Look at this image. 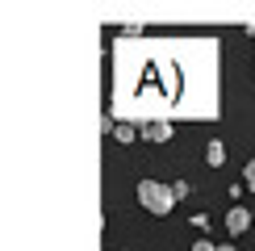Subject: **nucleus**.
<instances>
[{
    "label": "nucleus",
    "mask_w": 255,
    "mask_h": 251,
    "mask_svg": "<svg viewBox=\"0 0 255 251\" xmlns=\"http://www.w3.org/2000/svg\"><path fill=\"white\" fill-rule=\"evenodd\" d=\"M138 205L151 209V214H172L176 197H172V184H159V180H138Z\"/></svg>",
    "instance_id": "obj_1"
},
{
    "label": "nucleus",
    "mask_w": 255,
    "mask_h": 251,
    "mask_svg": "<svg viewBox=\"0 0 255 251\" xmlns=\"http://www.w3.org/2000/svg\"><path fill=\"white\" fill-rule=\"evenodd\" d=\"M138 134L146 142H167L172 138V122H138Z\"/></svg>",
    "instance_id": "obj_2"
},
{
    "label": "nucleus",
    "mask_w": 255,
    "mask_h": 251,
    "mask_svg": "<svg viewBox=\"0 0 255 251\" xmlns=\"http://www.w3.org/2000/svg\"><path fill=\"white\" fill-rule=\"evenodd\" d=\"M251 222H255V214H251V209H243V205H235V209L226 214V230H230V235H243Z\"/></svg>",
    "instance_id": "obj_3"
},
{
    "label": "nucleus",
    "mask_w": 255,
    "mask_h": 251,
    "mask_svg": "<svg viewBox=\"0 0 255 251\" xmlns=\"http://www.w3.org/2000/svg\"><path fill=\"white\" fill-rule=\"evenodd\" d=\"M205 163H209V167H222V163H226V146H222L218 138L205 146Z\"/></svg>",
    "instance_id": "obj_4"
},
{
    "label": "nucleus",
    "mask_w": 255,
    "mask_h": 251,
    "mask_svg": "<svg viewBox=\"0 0 255 251\" xmlns=\"http://www.w3.org/2000/svg\"><path fill=\"white\" fill-rule=\"evenodd\" d=\"M113 138H118V142H134V138H138V126H130V122L113 126Z\"/></svg>",
    "instance_id": "obj_5"
},
{
    "label": "nucleus",
    "mask_w": 255,
    "mask_h": 251,
    "mask_svg": "<svg viewBox=\"0 0 255 251\" xmlns=\"http://www.w3.org/2000/svg\"><path fill=\"white\" fill-rule=\"evenodd\" d=\"M243 184H247V188H255V159L243 167Z\"/></svg>",
    "instance_id": "obj_6"
},
{
    "label": "nucleus",
    "mask_w": 255,
    "mask_h": 251,
    "mask_svg": "<svg viewBox=\"0 0 255 251\" xmlns=\"http://www.w3.org/2000/svg\"><path fill=\"white\" fill-rule=\"evenodd\" d=\"M172 197H176V201H184V197H188V184L176 180V184H172Z\"/></svg>",
    "instance_id": "obj_7"
},
{
    "label": "nucleus",
    "mask_w": 255,
    "mask_h": 251,
    "mask_svg": "<svg viewBox=\"0 0 255 251\" xmlns=\"http://www.w3.org/2000/svg\"><path fill=\"white\" fill-rule=\"evenodd\" d=\"M193 251H218V247L209 243V239H201V243H193Z\"/></svg>",
    "instance_id": "obj_8"
},
{
    "label": "nucleus",
    "mask_w": 255,
    "mask_h": 251,
    "mask_svg": "<svg viewBox=\"0 0 255 251\" xmlns=\"http://www.w3.org/2000/svg\"><path fill=\"white\" fill-rule=\"evenodd\" d=\"M218 251H239V247H235V243H222V247H218Z\"/></svg>",
    "instance_id": "obj_9"
}]
</instances>
